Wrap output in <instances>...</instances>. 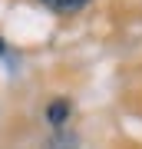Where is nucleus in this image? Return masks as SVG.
I'll list each match as a JSON object with an SVG mask.
<instances>
[{
    "label": "nucleus",
    "instance_id": "nucleus-1",
    "mask_svg": "<svg viewBox=\"0 0 142 149\" xmlns=\"http://www.w3.org/2000/svg\"><path fill=\"white\" fill-rule=\"evenodd\" d=\"M46 119L53 123V126H63V123L69 119V103H63V100L50 103V109H46Z\"/></svg>",
    "mask_w": 142,
    "mask_h": 149
},
{
    "label": "nucleus",
    "instance_id": "nucleus-2",
    "mask_svg": "<svg viewBox=\"0 0 142 149\" xmlns=\"http://www.w3.org/2000/svg\"><path fill=\"white\" fill-rule=\"evenodd\" d=\"M46 7H53V10H60V13H73L79 10V7H86L89 0H43Z\"/></svg>",
    "mask_w": 142,
    "mask_h": 149
},
{
    "label": "nucleus",
    "instance_id": "nucleus-3",
    "mask_svg": "<svg viewBox=\"0 0 142 149\" xmlns=\"http://www.w3.org/2000/svg\"><path fill=\"white\" fill-rule=\"evenodd\" d=\"M3 53H7V43H3V40H0V56H3Z\"/></svg>",
    "mask_w": 142,
    "mask_h": 149
}]
</instances>
